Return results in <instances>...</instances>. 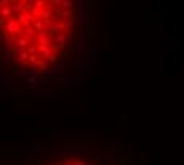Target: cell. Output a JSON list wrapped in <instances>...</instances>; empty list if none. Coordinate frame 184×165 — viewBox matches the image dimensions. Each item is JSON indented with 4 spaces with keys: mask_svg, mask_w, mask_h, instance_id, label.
<instances>
[{
    "mask_svg": "<svg viewBox=\"0 0 184 165\" xmlns=\"http://www.w3.org/2000/svg\"><path fill=\"white\" fill-rule=\"evenodd\" d=\"M18 19H19V22H21V26H22V27L34 26V22L37 21V19H35V16L32 14V11H27V10H25V11H24Z\"/></svg>",
    "mask_w": 184,
    "mask_h": 165,
    "instance_id": "6da1fadb",
    "label": "cell"
},
{
    "mask_svg": "<svg viewBox=\"0 0 184 165\" xmlns=\"http://www.w3.org/2000/svg\"><path fill=\"white\" fill-rule=\"evenodd\" d=\"M24 11H25L24 2H13L11 3V14H13V18H19Z\"/></svg>",
    "mask_w": 184,
    "mask_h": 165,
    "instance_id": "7a4b0ae2",
    "label": "cell"
},
{
    "mask_svg": "<svg viewBox=\"0 0 184 165\" xmlns=\"http://www.w3.org/2000/svg\"><path fill=\"white\" fill-rule=\"evenodd\" d=\"M68 41V35L67 34H57L56 35V48H64Z\"/></svg>",
    "mask_w": 184,
    "mask_h": 165,
    "instance_id": "3957f363",
    "label": "cell"
},
{
    "mask_svg": "<svg viewBox=\"0 0 184 165\" xmlns=\"http://www.w3.org/2000/svg\"><path fill=\"white\" fill-rule=\"evenodd\" d=\"M37 41H38V44H49V41H51V35H49V34H46V32H41V34H38Z\"/></svg>",
    "mask_w": 184,
    "mask_h": 165,
    "instance_id": "277c9868",
    "label": "cell"
},
{
    "mask_svg": "<svg viewBox=\"0 0 184 165\" xmlns=\"http://www.w3.org/2000/svg\"><path fill=\"white\" fill-rule=\"evenodd\" d=\"M16 62H18V64H27V62H29V54H27V51H21V53L16 56Z\"/></svg>",
    "mask_w": 184,
    "mask_h": 165,
    "instance_id": "5b68a950",
    "label": "cell"
},
{
    "mask_svg": "<svg viewBox=\"0 0 184 165\" xmlns=\"http://www.w3.org/2000/svg\"><path fill=\"white\" fill-rule=\"evenodd\" d=\"M34 29L37 30V34H41V32H45V22H43L41 19H37V21L34 22Z\"/></svg>",
    "mask_w": 184,
    "mask_h": 165,
    "instance_id": "8992f818",
    "label": "cell"
},
{
    "mask_svg": "<svg viewBox=\"0 0 184 165\" xmlns=\"http://www.w3.org/2000/svg\"><path fill=\"white\" fill-rule=\"evenodd\" d=\"M5 56H7L8 59H14V53H13V51H10V49L5 53Z\"/></svg>",
    "mask_w": 184,
    "mask_h": 165,
    "instance_id": "52a82bcc",
    "label": "cell"
},
{
    "mask_svg": "<svg viewBox=\"0 0 184 165\" xmlns=\"http://www.w3.org/2000/svg\"><path fill=\"white\" fill-rule=\"evenodd\" d=\"M73 165H86V162H84V160H75Z\"/></svg>",
    "mask_w": 184,
    "mask_h": 165,
    "instance_id": "ba28073f",
    "label": "cell"
},
{
    "mask_svg": "<svg viewBox=\"0 0 184 165\" xmlns=\"http://www.w3.org/2000/svg\"><path fill=\"white\" fill-rule=\"evenodd\" d=\"M67 165H71V160H70V162H67Z\"/></svg>",
    "mask_w": 184,
    "mask_h": 165,
    "instance_id": "9c48e42d",
    "label": "cell"
}]
</instances>
